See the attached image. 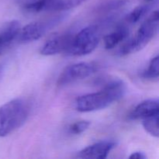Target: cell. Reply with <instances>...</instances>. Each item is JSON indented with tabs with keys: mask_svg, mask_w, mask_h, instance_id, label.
I'll list each match as a JSON object with an SVG mask.
<instances>
[{
	"mask_svg": "<svg viewBox=\"0 0 159 159\" xmlns=\"http://www.w3.org/2000/svg\"><path fill=\"white\" fill-rule=\"evenodd\" d=\"M127 87L120 79L107 82L99 92L83 95L76 99L75 108L81 113L103 110L124 97Z\"/></svg>",
	"mask_w": 159,
	"mask_h": 159,
	"instance_id": "obj_1",
	"label": "cell"
},
{
	"mask_svg": "<svg viewBox=\"0 0 159 159\" xmlns=\"http://www.w3.org/2000/svg\"><path fill=\"white\" fill-rule=\"evenodd\" d=\"M27 101L18 98L0 107V137H6L20 128L29 116Z\"/></svg>",
	"mask_w": 159,
	"mask_h": 159,
	"instance_id": "obj_2",
	"label": "cell"
},
{
	"mask_svg": "<svg viewBox=\"0 0 159 159\" xmlns=\"http://www.w3.org/2000/svg\"><path fill=\"white\" fill-rule=\"evenodd\" d=\"M158 11L155 10L148 20L141 24L136 35L120 48L118 51L119 55H127L145 48L158 33Z\"/></svg>",
	"mask_w": 159,
	"mask_h": 159,
	"instance_id": "obj_3",
	"label": "cell"
},
{
	"mask_svg": "<svg viewBox=\"0 0 159 159\" xmlns=\"http://www.w3.org/2000/svg\"><path fill=\"white\" fill-rule=\"evenodd\" d=\"M100 39L99 29L96 25L83 28L73 36L68 53L73 56H84L93 52L98 46Z\"/></svg>",
	"mask_w": 159,
	"mask_h": 159,
	"instance_id": "obj_4",
	"label": "cell"
},
{
	"mask_svg": "<svg viewBox=\"0 0 159 159\" xmlns=\"http://www.w3.org/2000/svg\"><path fill=\"white\" fill-rule=\"evenodd\" d=\"M98 70V65L91 62L74 64L64 69L57 79V85L64 86L77 81L86 79Z\"/></svg>",
	"mask_w": 159,
	"mask_h": 159,
	"instance_id": "obj_5",
	"label": "cell"
},
{
	"mask_svg": "<svg viewBox=\"0 0 159 159\" xmlns=\"http://www.w3.org/2000/svg\"><path fill=\"white\" fill-rule=\"evenodd\" d=\"M72 37V34L68 33L53 36L42 46L40 49V54L42 55L51 56L62 52L67 53L71 44Z\"/></svg>",
	"mask_w": 159,
	"mask_h": 159,
	"instance_id": "obj_6",
	"label": "cell"
},
{
	"mask_svg": "<svg viewBox=\"0 0 159 159\" xmlns=\"http://www.w3.org/2000/svg\"><path fill=\"white\" fill-rule=\"evenodd\" d=\"M116 146V143L113 141H99L85 148L78 153V157L87 159L107 158L110 152Z\"/></svg>",
	"mask_w": 159,
	"mask_h": 159,
	"instance_id": "obj_7",
	"label": "cell"
},
{
	"mask_svg": "<svg viewBox=\"0 0 159 159\" xmlns=\"http://www.w3.org/2000/svg\"><path fill=\"white\" fill-rule=\"evenodd\" d=\"M51 23V22L48 23L35 22L26 25L20 29L18 35L19 41L22 43H26L39 40L48 30Z\"/></svg>",
	"mask_w": 159,
	"mask_h": 159,
	"instance_id": "obj_8",
	"label": "cell"
},
{
	"mask_svg": "<svg viewBox=\"0 0 159 159\" xmlns=\"http://www.w3.org/2000/svg\"><path fill=\"white\" fill-rule=\"evenodd\" d=\"M20 29L21 26L17 20L7 22L0 28V54L5 52L18 37Z\"/></svg>",
	"mask_w": 159,
	"mask_h": 159,
	"instance_id": "obj_9",
	"label": "cell"
},
{
	"mask_svg": "<svg viewBox=\"0 0 159 159\" xmlns=\"http://www.w3.org/2000/svg\"><path fill=\"white\" fill-rule=\"evenodd\" d=\"M158 111L159 102L158 99H146L134 107L128 117L133 120H143L148 116L158 114Z\"/></svg>",
	"mask_w": 159,
	"mask_h": 159,
	"instance_id": "obj_10",
	"label": "cell"
},
{
	"mask_svg": "<svg viewBox=\"0 0 159 159\" xmlns=\"http://www.w3.org/2000/svg\"><path fill=\"white\" fill-rule=\"evenodd\" d=\"M20 6L29 12L55 11L56 0H21Z\"/></svg>",
	"mask_w": 159,
	"mask_h": 159,
	"instance_id": "obj_11",
	"label": "cell"
},
{
	"mask_svg": "<svg viewBox=\"0 0 159 159\" xmlns=\"http://www.w3.org/2000/svg\"><path fill=\"white\" fill-rule=\"evenodd\" d=\"M129 35V29L124 25L118 26L113 32L107 34L104 37V47L106 49L110 50L117 46L120 43L127 38Z\"/></svg>",
	"mask_w": 159,
	"mask_h": 159,
	"instance_id": "obj_12",
	"label": "cell"
},
{
	"mask_svg": "<svg viewBox=\"0 0 159 159\" xmlns=\"http://www.w3.org/2000/svg\"><path fill=\"white\" fill-rule=\"evenodd\" d=\"M158 114L148 116L142 120V125L144 130L150 134L152 136L158 138L159 137V126H158Z\"/></svg>",
	"mask_w": 159,
	"mask_h": 159,
	"instance_id": "obj_13",
	"label": "cell"
},
{
	"mask_svg": "<svg viewBox=\"0 0 159 159\" xmlns=\"http://www.w3.org/2000/svg\"><path fill=\"white\" fill-rule=\"evenodd\" d=\"M150 9V5L146 4L137 6L127 16V18H126L127 22L130 24H134L138 23L149 12Z\"/></svg>",
	"mask_w": 159,
	"mask_h": 159,
	"instance_id": "obj_14",
	"label": "cell"
},
{
	"mask_svg": "<svg viewBox=\"0 0 159 159\" xmlns=\"http://www.w3.org/2000/svg\"><path fill=\"white\" fill-rule=\"evenodd\" d=\"M159 74V57L157 55L151 60L147 69L143 72L142 76L144 79H158Z\"/></svg>",
	"mask_w": 159,
	"mask_h": 159,
	"instance_id": "obj_15",
	"label": "cell"
},
{
	"mask_svg": "<svg viewBox=\"0 0 159 159\" xmlns=\"http://www.w3.org/2000/svg\"><path fill=\"white\" fill-rule=\"evenodd\" d=\"M127 2V0H107L99 6L98 9L101 12H109L121 7Z\"/></svg>",
	"mask_w": 159,
	"mask_h": 159,
	"instance_id": "obj_16",
	"label": "cell"
},
{
	"mask_svg": "<svg viewBox=\"0 0 159 159\" xmlns=\"http://www.w3.org/2000/svg\"><path fill=\"white\" fill-rule=\"evenodd\" d=\"M91 125V122L89 120H80L71 124L68 127L69 133L73 134H80L87 130Z\"/></svg>",
	"mask_w": 159,
	"mask_h": 159,
	"instance_id": "obj_17",
	"label": "cell"
},
{
	"mask_svg": "<svg viewBox=\"0 0 159 159\" xmlns=\"http://www.w3.org/2000/svg\"><path fill=\"white\" fill-rule=\"evenodd\" d=\"M85 1L87 0H65L64 1V9L68 10V9L75 8L80 6L82 3L85 2Z\"/></svg>",
	"mask_w": 159,
	"mask_h": 159,
	"instance_id": "obj_18",
	"label": "cell"
},
{
	"mask_svg": "<svg viewBox=\"0 0 159 159\" xmlns=\"http://www.w3.org/2000/svg\"><path fill=\"white\" fill-rule=\"evenodd\" d=\"M129 158L130 159H146L147 156L145 154L142 152H135L132 153L131 155L129 156Z\"/></svg>",
	"mask_w": 159,
	"mask_h": 159,
	"instance_id": "obj_19",
	"label": "cell"
},
{
	"mask_svg": "<svg viewBox=\"0 0 159 159\" xmlns=\"http://www.w3.org/2000/svg\"><path fill=\"white\" fill-rule=\"evenodd\" d=\"M4 65H1L0 64V79H1V78L2 77V75H3V71H4Z\"/></svg>",
	"mask_w": 159,
	"mask_h": 159,
	"instance_id": "obj_20",
	"label": "cell"
},
{
	"mask_svg": "<svg viewBox=\"0 0 159 159\" xmlns=\"http://www.w3.org/2000/svg\"><path fill=\"white\" fill-rule=\"evenodd\" d=\"M146 1H148V2H150V1H154V0H146Z\"/></svg>",
	"mask_w": 159,
	"mask_h": 159,
	"instance_id": "obj_21",
	"label": "cell"
}]
</instances>
